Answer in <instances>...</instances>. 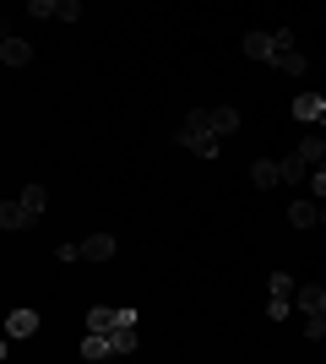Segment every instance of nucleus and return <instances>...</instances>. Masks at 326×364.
I'll return each instance as SVG.
<instances>
[{
  "label": "nucleus",
  "instance_id": "6e6552de",
  "mask_svg": "<svg viewBox=\"0 0 326 364\" xmlns=\"http://www.w3.org/2000/svg\"><path fill=\"white\" fill-rule=\"evenodd\" d=\"M114 250H120L114 234H87V240H82V261H109Z\"/></svg>",
  "mask_w": 326,
  "mask_h": 364
},
{
  "label": "nucleus",
  "instance_id": "4468645a",
  "mask_svg": "<svg viewBox=\"0 0 326 364\" xmlns=\"http://www.w3.org/2000/svg\"><path fill=\"white\" fill-rule=\"evenodd\" d=\"M250 180L261 185V191H272V185H283V168L272 164V158H256V164H250Z\"/></svg>",
  "mask_w": 326,
  "mask_h": 364
},
{
  "label": "nucleus",
  "instance_id": "39448f33",
  "mask_svg": "<svg viewBox=\"0 0 326 364\" xmlns=\"http://www.w3.org/2000/svg\"><path fill=\"white\" fill-rule=\"evenodd\" d=\"M294 294H299V283L288 272H272V294H266V316L272 321H283L288 310H294Z\"/></svg>",
  "mask_w": 326,
  "mask_h": 364
},
{
  "label": "nucleus",
  "instance_id": "6ab92c4d",
  "mask_svg": "<svg viewBox=\"0 0 326 364\" xmlns=\"http://www.w3.org/2000/svg\"><path fill=\"white\" fill-rule=\"evenodd\" d=\"M321 223H326V201H321Z\"/></svg>",
  "mask_w": 326,
  "mask_h": 364
},
{
  "label": "nucleus",
  "instance_id": "f257e3e1",
  "mask_svg": "<svg viewBox=\"0 0 326 364\" xmlns=\"http://www.w3.org/2000/svg\"><path fill=\"white\" fill-rule=\"evenodd\" d=\"M234 131H239V109H234V104H223V109H190L185 125H180V147H190L196 158H217Z\"/></svg>",
  "mask_w": 326,
  "mask_h": 364
},
{
  "label": "nucleus",
  "instance_id": "7ed1b4c3",
  "mask_svg": "<svg viewBox=\"0 0 326 364\" xmlns=\"http://www.w3.org/2000/svg\"><path fill=\"white\" fill-rule=\"evenodd\" d=\"M294 304L305 310V337H326V289L321 283H299V294H294Z\"/></svg>",
  "mask_w": 326,
  "mask_h": 364
},
{
  "label": "nucleus",
  "instance_id": "1a4fd4ad",
  "mask_svg": "<svg viewBox=\"0 0 326 364\" xmlns=\"http://www.w3.org/2000/svg\"><path fill=\"white\" fill-rule=\"evenodd\" d=\"M321 114H326V98H321V92H305V98H294V120L321 125Z\"/></svg>",
  "mask_w": 326,
  "mask_h": 364
},
{
  "label": "nucleus",
  "instance_id": "f8f14e48",
  "mask_svg": "<svg viewBox=\"0 0 326 364\" xmlns=\"http://www.w3.org/2000/svg\"><path fill=\"white\" fill-rule=\"evenodd\" d=\"M38 332V310H11L6 316V337H33Z\"/></svg>",
  "mask_w": 326,
  "mask_h": 364
},
{
  "label": "nucleus",
  "instance_id": "9b49d317",
  "mask_svg": "<svg viewBox=\"0 0 326 364\" xmlns=\"http://www.w3.org/2000/svg\"><path fill=\"white\" fill-rule=\"evenodd\" d=\"M288 223H294V228H315V223H321V207H315V201H305V196L288 201Z\"/></svg>",
  "mask_w": 326,
  "mask_h": 364
},
{
  "label": "nucleus",
  "instance_id": "dca6fc26",
  "mask_svg": "<svg viewBox=\"0 0 326 364\" xmlns=\"http://www.w3.org/2000/svg\"><path fill=\"white\" fill-rule=\"evenodd\" d=\"M55 261H60V267H71V261H82V240H65L60 250H55Z\"/></svg>",
  "mask_w": 326,
  "mask_h": 364
},
{
  "label": "nucleus",
  "instance_id": "9d476101",
  "mask_svg": "<svg viewBox=\"0 0 326 364\" xmlns=\"http://www.w3.org/2000/svg\"><path fill=\"white\" fill-rule=\"evenodd\" d=\"M0 60H6V65H28V60H33V44L6 33V38H0Z\"/></svg>",
  "mask_w": 326,
  "mask_h": 364
},
{
  "label": "nucleus",
  "instance_id": "2eb2a0df",
  "mask_svg": "<svg viewBox=\"0 0 326 364\" xmlns=\"http://www.w3.org/2000/svg\"><path fill=\"white\" fill-rule=\"evenodd\" d=\"M272 44H278V60L294 55V28H272Z\"/></svg>",
  "mask_w": 326,
  "mask_h": 364
},
{
  "label": "nucleus",
  "instance_id": "f03ea898",
  "mask_svg": "<svg viewBox=\"0 0 326 364\" xmlns=\"http://www.w3.org/2000/svg\"><path fill=\"white\" fill-rule=\"evenodd\" d=\"M44 201H49V191H44V185H28V191H22L16 201H6V207H0V228H6V234H16V228L38 223Z\"/></svg>",
  "mask_w": 326,
  "mask_h": 364
},
{
  "label": "nucleus",
  "instance_id": "ddd939ff",
  "mask_svg": "<svg viewBox=\"0 0 326 364\" xmlns=\"http://www.w3.org/2000/svg\"><path fill=\"white\" fill-rule=\"evenodd\" d=\"M278 168H283V185H305V180H310V164H305L299 152H288V158H278Z\"/></svg>",
  "mask_w": 326,
  "mask_h": 364
},
{
  "label": "nucleus",
  "instance_id": "f3484780",
  "mask_svg": "<svg viewBox=\"0 0 326 364\" xmlns=\"http://www.w3.org/2000/svg\"><path fill=\"white\" fill-rule=\"evenodd\" d=\"M305 65H310V60H305V55H299V49H294V55H283V60H278V71L299 76V71H305Z\"/></svg>",
  "mask_w": 326,
  "mask_h": 364
},
{
  "label": "nucleus",
  "instance_id": "20e7f679",
  "mask_svg": "<svg viewBox=\"0 0 326 364\" xmlns=\"http://www.w3.org/2000/svg\"><path fill=\"white\" fill-rule=\"evenodd\" d=\"M136 310H109V304H93L87 310V332L93 337H114V332H136Z\"/></svg>",
  "mask_w": 326,
  "mask_h": 364
},
{
  "label": "nucleus",
  "instance_id": "0eeeda50",
  "mask_svg": "<svg viewBox=\"0 0 326 364\" xmlns=\"http://www.w3.org/2000/svg\"><path fill=\"white\" fill-rule=\"evenodd\" d=\"M245 55H250V60L278 65V44H272V33H245Z\"/></svg>",
  "mask_w": 326,
  "mask_h": 364
},
{
  "label": "nucleus",
  "instance_id": "423d86ee",
  "mask_svg": "<svg viewBox=\"0 0 326 364\" xmlns=\"http://www.w3.org/2000/svg\"><path fill=\"white\" fill-rule=\"evenodd\" d=\"M28 16H44V22H77L82 0H28Z\"/></svg>",
  "mask_w": 326,
  "mask_h": 364
},
{
  "label": "nucleus",
  "instance_id": "aec40b11",
  "mask_svg": "<svg viewBox=\"0 0 326 364\" xmlns=\"http://www.w3.org/2000/svg\"><path fill=\"white\" fill-rule=\"evenodd\" d=\"M321 136H326V114H321Z\"/></svg>",
  "mask_w": 326,
  "mask_h": 364
},
{
  "label": "nucleus",
  "instance_id": "a211bd4d",
  "mask_svg": "<svg viewBox=\"0 0 326 364\" xmlns=\"http://www.w3.org/2000/svg\"><path fill=\"white\" fill-rule=\"evenodd\" d=\"M310 191H315V196L326 201V168H315V180H310Z\"/></svg>",
  "mask_w": 326,
  "mask_h": 364
}]
</instances>
